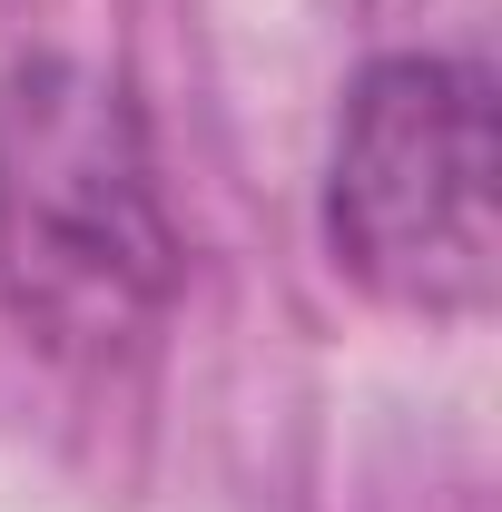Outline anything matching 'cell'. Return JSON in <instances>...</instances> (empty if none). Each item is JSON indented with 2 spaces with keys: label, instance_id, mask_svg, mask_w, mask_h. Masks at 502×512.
I'll return each instance as SVG.
<instances>
[{
  "label": "cell",
  "instance_id": "obj_1",
  "mask_svg": "<svg viewBox=\"0 0 502 512\" xmlns=\"http://www.w3.org/2000/svg\"><path fill=\"white\" fill-rule=\"evenodd\" d=\"M188 247L158 197V148L128 79L89 60H10L0 69V306L60 355L109 365L138 355L178 306Z\"/></svg>",
  "mask_w": 502,
  "mask_h": 512
},
{
  "label": "cell",
  "instance_id": "obj_2",
  "mask_svg": "<svg viewBox=\"0 0 502 512\" xmlns=\"http://www.w3.org/2000/svg\"><path fill=\"white\" fill-rule=\"evenodd\" d=\"M325 247L404 316H493L502 296V109L483 60L394 50L345 89L325 158Z\"/></svg>",
  "mask_w": 502,
  "mask_h": 512
}]
</instances>
